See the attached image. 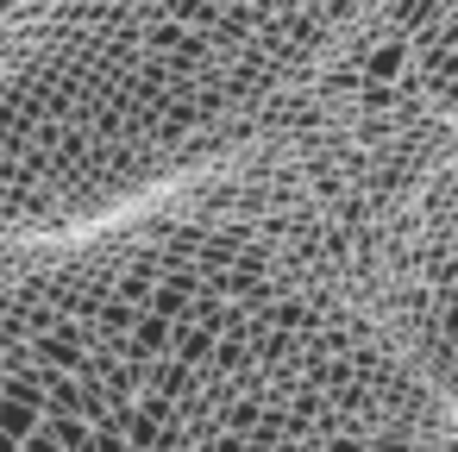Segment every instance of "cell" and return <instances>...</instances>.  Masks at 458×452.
<instances>
[{"mask_svg": "<svg viewBox=\"0 0 458 452\" xmlns=\"http://www.w3.org/2000/svg\"><path fill=\"white\" fill-rule=\"evenodd\" d=\"M383 320L414 377L458 414V158L408 195L389 233Z\"/></svg>", "mask_w": 458, "mask_h": 452, "instance_id": "6da1fadb", "label": "cell"}]
</instances>
